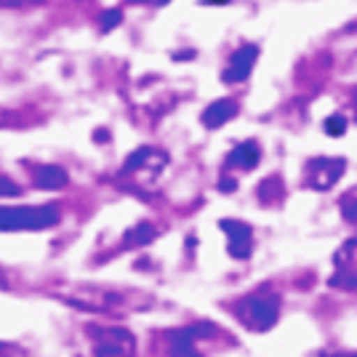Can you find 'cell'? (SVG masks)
<instances>
[{
  "instance_id": "obj_11",
  "label": "cell",
  "mask_w": 357,
  "mask_h": 357,
  "mask_svg": "<svg viewBox=\"0 0 357 357\" xmlns=\"http://www.w3.org/2000/svg\"><path fill=\"white\" fill-rule=\"evenodd\" d=\"M155 238H158V229H155L149 222H139L134 229H128V232H126L123 245H126V248H142V245L152 243Z\"/></svg>"
},
{
  "instance_id": "obj_7",
  "label": "cell",
  "mask_w": 357,
  "mask_h": 357,
  "mask_svg": "<svg viewBox=\"0 0 357 357\" xmlns=\"http://www.w3.org/2000/svg\"><path fill=\"white\" fill-rule=\"evenodd\" d=\"M256 59H259V45H253V43L240 45L238 51L232 54L229 64H227L222 80L224 83H243V80H248V75H251Z\"/></svg>"
},
{
  "instance_id": "obj_18",
  "label": "cell",
  "mask_w": 357,
  "mask_h": 357,
  "mask_svg": "<svg viewBox=\"0 0 357 357\" xmlns=\"http://www.w3.org/2000/svg\"><path fill=\"white\" fill-rule=\"evenodd\" d=\"M16 195H22V187L8 176H0V197H16Z\"/></svg>"
},
{
  "instance_id": "obj_23",
  "label": "cell",
  "mask_w": 357,
  "mask_h": 357,
  "mask_svg": "<svg viewBox=\"0 0 357 357\" xmlns=\"http://www.w3.org/2000/svg\"><path fill=\"white\" fill-rule=\"evenodd\" d=\"M0 285H3V275H0Z\"/></svg>"
},
{
  "instance_id": "obj_14",
  "label": "cell",
  "mask_w": 357,
  "mask_h": 357,
  "mask_svg": "<svg viewBox=\"0 0 357 357\" xmlns=\"http://www.w3.org/2000/svg\"><path fill=\"white\" fill-rule=\"evenodd\" d=\"M336 261H339V267H347V269L357 267V238L344 243V248L336 253Z\"/></svg>"
},
{
  "instance_id": "obj_9",
  "label": "cell",
  "mask_w": 357,
  "mask_h": 357,
  "mask_svg": "<svg viewBox=\"0 0 357 357\" xmlns=\"http://www.w3.org/2000/svg\"><path fill=\"white\" fill-rule=\"evenodd\" d=\"M238 115V105L232 102V99H219V102H213L203 109V126L206 128H222L224 123H229V120Z\"/></svg>"
},
{
  "instance_id": "obj_15",
  "label": "cell",
  "mask_w": 357,
  "mask_h": 357,
  "mask_svg": "<svg viewBox=\"0 0 357 357\" xmlns=\"http://www.w3.org/2000/svg\"><path fill=\"white\" fill-rule=\"evenodd\" d=\"M342 216L347 219L349 224H357V197H344L342 200Z\"/></svg>"
},
{
  "instance_id": "obj_3",
  "label": "cell",
  "mask_w": 357,
  "mask_h": 357,
  "mask_svg": "<svg viewBox=\"0 0 357 357\" xmlns=\"http://www.w3.org/2000/svg\"><path fill=\"white\" fill-rule=\"evenodd\" d=\"M93 357H134V336L128 328H102L91 326Z\"/></svg>"
},
{
  "instance_id": "obj_19",
  "label": "cell",
  "mask_w": 357,
  "mask_h": 357,
  "mask_svg": "<svg viewBox=\"0 0 357 357\" xmlns=\"http://www.w3.org/2000/svg\"><path fill=\"white\" fill-rule=\"evenodd\" d=\"M32 3H43V0H0V6L6 8H19V6H32Z\"/></svg>"
},
{
  "instance_id": "obj_4",
  "label": "cell",
  "mask_w": 357,
  "mask_h": 357,
  "mask_svg": "<svg viewBox=\"0 0 357 357\" xmlns=\"http://www.w3.org/2000/svg\"><path fill=\"white\" fill-rule=\"evenodd\" d=\"M216 328L213 323H195V326L178 328V331H171L168 342H171V357H203L197 352L195 344L200 339H208V336H216Z\"/></svg>"
},
{
  "instance_id": "obj_21",
  "label": "cell",
  "mask_w": 357,
  "mask_h": 357,
  "mask_svg": "<svg viewBox=\"0 0 357 357\" xmlns=\"http://www.w3.org/2000/svg\"><path fill=\"white\" fill-rule=\"evenodd\" d=\"M126 3H155V6H165L168 0H126Z\"/></svg>"
},
{
  "instance_id": "obj_20",
  "label": "cell",
  "mask_w": 357,
  "mask_h": 357,
  "mask_svg": "<svg viewBox=\"0 0 357 357\" xmlns=\"http://www.w3.org/2000/svg\"><path fill=\"white\" fill-rule=\"evenodd\" d=\"M219 190H222V192H235V190H238V181L229 176H224L222 181H219Z\"/></svg>"
},
{
  "instance_id": "obj_22",
  "label": "cell",
  "mask_w": 357,
  "mask_h": 357,
  "mask_svg": "<svg viewBox=\"0 0 357 357\" xmlns=\"http://www.w3.org/2000/svg\"><path fill=\"white\" fill-rule=\"evenodd\" d=\"M344 357H357V355H355V352H352V355H344Z\"/></svg>"
},
{
  "instance_id": "obj_2",
  "label": "cell",
  "mask_w": 357,
  "mask_h": 357,
  "mask_svg": "<svg viewBox=\"0 0 357 357\" xmlns=\"http://www.w3.org/2000/svg\"><path fill=\"white\" fill-rule=\"evenodd\" d=\"M238 317L251 331H269L280 317V298L275 294H251L238 304Z\"/></svg>"
},
{
  "instance_id": "obj_1",
  "label": "cell",
  "mask_w": 357,
  "mask_h": 357,
  "mask_svg": "<svg viewBox=\"0 0 357 357\" xmlns=\"http://www.w3.org/2000/svg\"><path fill=\"white\" fill-rule=\"evenodd\" d=\"M61 222V211L54 203L45 206H0V232H38Z\"/></svg>"
},
{
  "instance_id": "obj_17",
  "label": "cell",
  "mask_w": 357,
  "mask_h": 357,
  "mask_svg": "<svg viewBox=\"0 0 357 357\" xmlns=\"http://www.w3.org/2000/svg\"><path fill=\"white\" fill-rule=\"evenodd\" d=\"M120 22H123V14L120 11H107V14H102V19H99V24H102V30L105 32H109V30H115Z\"/></svg>"
},
{
  "instance_id": "obj_10",
  "label": "cell",
  "mask_w": 357,
  "mask_h": 357,
  "mask_svg": "<svg viewBox=\"0 0 357 357\" xmlns=\"http://www.w3.org/2000/svg\"><path fill=\"white\" fill-rule=\"evenodd\" d=\"M35 184L40 190H61V187H67V171L59 165H43L35 174Z\"/></svg>"
},
{
  "instance_id": "obj_8",
  "label": "cell",
  "mask_w": 357,
  "mask_h": 357,
  "mask_svg": "<svg viewBox=\"0 0 357 357\" xmlns=\"http://www.w3.org/2000/svg\"><path fill=\"white\" fill-rule=\"evenodd\" d=\"M259 160H261V147L251 139V142H243V144H238V147L232 149V152L227 155L224 165H227V168H243V171H251V168L259 165Z\"/></svg>"
},
{
  "instance_id": "obj_6",
  "label": "cell",
  "mask_w": 357,
  "mask_h": 357,
  "mask_svg": "<svg viewBox=\"0 0 357 357\" xmlns=\"http://www.w3.org/2000/svg\"><path fill=\"white\" fill-rule=\"evenodd\" d=\"M222 229L229 235V245L227 251L229 256H235L240 261L251 259L253 251V229L245 222H238V219H222Z\"/></svg>"
},
{
  "instance_id": "obj_5",
  "label": "cell",
  "mask_w": 357,
  "mask_h": 357,
  "mask_svg": "<svg viewBox=\"0 0 357 357\" xmlns=\"http://www.w3.org/2000/svg\"><path fill=\"white\" fill-rule=\"evenodd\" d=\"M304 171H307V181L312 190L328 192L336 187V181L347 171V160L344 158H312Z\"/></svg>"
},
{
  "instance_id": "obj_12",
  "label": "cell",
  "mask_w": 357,
  "mask_h": 357,
  "mask_svg": "<svg viewBox=\"0 0 357 357\" xmlns=\"http://www.w3.org/2000/svg\"><path fill=\"white\" fill-rule=\"evenodd\" d=\"M259 197L264 200V203H269V200H278V197H283V181H280V176H267L261 184H259Z\"/></svg>"
},
{
  "instance_id": "obj_16",
  "label": "cell",
  "mask_w": 357,
  "mask_h": 357,
  "mask_svg": "<svg viewBox=\"0 0 357 357\" xmlns=\"http://www.w3.org/2000/svg\"><path fill=\"white\" fill-rule=\"evenodd\" d=\"M326 131H328V136H342L344 131H347V120H344L342 115H331V118L326 120Z\"/></svg>"
},
{
  "instance_id": "obj_13",
  "label": "cell",
  "mask_w": 357,
  "mask_h": 357,
  "mask_svg": "<svg viewBox=\"0 0 357 357\" xmlns=\"http://www.w3.org/2000/svg\"><path fill=\"white\" fill-rule=\"evenodd\" d=\"M328 283L333 285V288H344V291H357V272L355 269H347L342 267Z\"/></svg>"
}]
</instances>
